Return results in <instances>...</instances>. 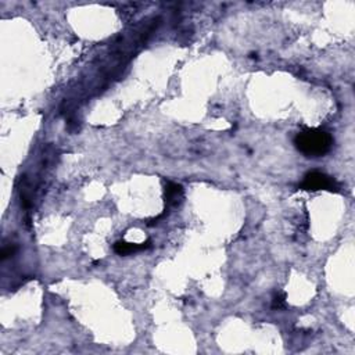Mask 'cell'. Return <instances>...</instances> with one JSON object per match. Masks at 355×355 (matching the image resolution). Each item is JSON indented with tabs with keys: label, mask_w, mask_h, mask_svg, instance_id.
Here are the masks:
<instances>
[{
	"label": "cell",
	"mask_w": 355,
	"mask_h": 355,
	"mask_svg": "<svg viewBox=\"0 0 355 355\" xmlns=\"http://www.w3.org/2000/svg\"><path fill=\"white\" fill-rule=\"evenodd\" d=\"M294 144L305 157H323L330 152L333 137L326 131L315 128L304 129L294 137Z\"/></svg>",
	"instance_id": "obj_1"
},
{
	"label": "cell",
	"mask_w": 355,
	"mask_h": 355,
	"mask_svg": "<svg viewBox=\"0 0 355 355\" xmlns=\"http://www.w3.org/2000/svg\"><path fill=\"white\" fill-rule=\"evenodd\" d=\"M300 187L303 190H329V192H337L339 186L337 182L331 176L323 174V172H318V171H312L308 172L307 175L304 176V180L301 182Z\"/></svg>",
	"instance_id": "obj_2"
},
{
	"label": "cell",
	"mask_w": 355,
	"mask_h": 355,
	"mask_svg": "<svg viewBox=\"0 0 355 355\" xmlns=\"http://www.w3.org/2000/svg\"><path fill=\"white\" fill-rule=\"evenodd\" d=\"M150 246V240H147L146 243L142 244H136V243H128V242H117L114 244V251L119 254V256H128L136 251L146 250L147 247Z\"/></svg>",
	"instance_id": "obj_3"
},
{
	"label": "cell",
	"mask_w": 355,
	"mask_h": 355,
	"mask_svg": "<svg viewBox=\"0 0 355 355\" xmlns=\"http://www.w3.org/2000/svg\"><path fill=\"white\" fill-rule=\"evenodd\" d=\"M182 186L178 185V183H168L165 187V201L168 204H176L179 201V199L182 197Z\"/></svg>",
	"instance_id": "obj_4"
},
{
	"label": "cell",
	"mask_w": 355,
	"mask_h": 355,
	"mask_svg": "<svg viewBox=\"0 0 355 355\" xmlns=\"http://www.w3.org/2000/svg\"><path fill=\"white\" fill-rule=\"evenodd\" d=\"M284 300H286V296H284V293L282 294H276L274 299V308H282V305L284 304Z\"/></svg>",
	"instance_id": "obj_5"
},
{
	"label": "cell",
	"mask_w": 355,
	"mask_h": 355,
	"mask_svg": "<svg viewBox=\"0 0 355 355\" xmlns=\"http://www.w3.org/2000/svg\"><path fill=\"white\" fill-rule=\"evenodd\" d=\"M15 251V247L14 246H7L3 248V251H2V260H6V258H9V257H11L13 254H14Z\"/></svg>",
	"instance_id": "obj_6"
}]
</instances>
